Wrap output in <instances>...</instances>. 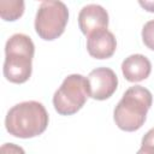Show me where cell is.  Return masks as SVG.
<instances>
[{
	"label": "cell",
	"instance_id": "6da1fadb",
	"mask_svg": "<svg viewBox=\"0 0 154 154\" xmlns=\"http://www.w3.org/2000/svg\"><path fill=\"white\" fill-rule=\"evenodd\" d=\"M49 117L38 101H24L14 105L6 114L5 126L10 135L18 138H32L48 126Z\"/></svg>",
	"mask_w": 154,
	"mask_h": 154
},
{
	"label": "cell",
	"instance_id": "7a4b0ae2",
	"mask_svg": "<svg viewBox=\"0 0 154 154\" xmlns=\"http://www.w3.org/2000/svg\"><path fill=\"white\" fill-rule=\"evenodd\" d=\"M152 102L153 95L147 88L142 85L130 87L114 108L113 118L116 125L120 130L129 132L141 129Z\"/></svg>",
	"mask_w": 154,
	"mask_h": 154
},
{
	"label": "cell",
	"instance_id": "3957f363",
	"mask_svg": "<svg viewBox=\"0 0 154 154\" xmlns=\"http://www.w3.org/2000/svg\"><path fill=\"white\" fill-rule=\"evenodd\" d=\"M34 53L35 45L28 35H12L5 45V78L17 84L26 82L31 76Z\"/></svg>",
	"mask_w": 154,
	"mask_h": 154
},
{
	"label": "cell",
	"instance_id": "277c9868",
	"mask_svg": "<svg viewBox=\"0 0 154 154\" xmlns=\"http://www.w3.org/2000/svg\"><path fill=\"white\" fill-rule=\"evenodd\" d=\"M89 97V87L87 77L73 73L63 81L61 85L53 95L54 109L61 116L77 113Z\"/></svg>",
	"mask_w": 154,
	"mask_h": 154
},
{
	"label": "cell",
	"instance_id": "5b68a950",
	"mask_svg": "<svg viewBox=\"0 0 154 154\" xmlns=\"http://www.w3.org/2000/svg\"><path fill=\"white\" fill-rule=\"evenodd\" d=\"M69 20L67 6L61 1H42L35 17V30L46 41L58 38Z\"/></svg>",
	"mask_w": 154,
	"mask_h": 154
},
{
	"label": "cell",
	"instance_id": "8992f818",
	"mask_svg": "<svg viewBox=\"0 0 154 154\" xmlns=\"http://www.w3.org/2000/svg\"><path fill=\"white\" fill-rule=\"evenodd\" d=\"M87 79L89 97L100 101L111 97L118 87V77L109 67H96L91 70Z\"/></svg>",
	"mask_w": 154,
	"mask_h": 154
},
{
	"label": "cell",
	"instance_id": "52a82bcc",
	"mask_svg": "<svg viewBox=\"0 0 154 154\" xmlns=\"http://www.w3.org/2000/svg\"><path fill=\"white\" fill-rule=\"evenodd\" d=\"M78 25H79L81 31L87 36L96 30L107 29L108 13L102 6H100L97 4L85 5L79 11Z\"/></svg>",
	"mask_w": 154,
	"mask_h": 154
},
{
	"label": "cell",
	"instance_id": "ba28073f",
	"mask_svg": "<svg viewBox=\"0 0 154 154\" xmlns=\"http://www.w3.org/2000/svg\"><path fill=\"white\" fill-rule=\"evenodd\" d=\"M87 49L95 59H107L114 54L117 49V40L107 29L96 30L87 36Z\"/></svg>",
	"mask_w": 154,
	"mask_h": 154
},
{
	"label": "cell",
	"instance_id": "9c48e42d",
	"mask_svg": "<svg viewBox=\"0 0 154 154\" xmlns=\"http://www.w3.org/2000/svg\"><path fill=\"white\" fill-rule=\"evenodd\" d=\"M152 64L143 54H131L122 63V72L129 82H141L150 75Z\"/></svg>",
	"mask_w": 154,
	"mask_h": 154
},
{
	"label": "cell",
	"instance_id": "30bf717a",
	"mask_svg": "<svg viewBox=\"0 0 154 154\" xmlns=\"http://www.w3.org/2000/svg\"><path fill=\"white\" fill-rule=\"evenodd\" d=\"M24 13L23 0H1L0 1V16L4 20L12 22L22 17Z\"/></svg>",
	"mask_w": 154,
	"mask_h": 154
},
{
	"label": "cell",
	"instance_id": "8fae6325",
	"mask_svg": "<svg viewBox=\"0 0 154 154\" xmlns=\"http://www.w3.org/2000/svg\"><path fill=\"white\" fill-rule=\"evenodd\" d=\"M142 40L149 49L154 51V19L144 24L142 29Z\"/></svg>",
	"mask_w": 154,
	"mask_h": 154
},
{
	"label": "cell",
	"instance_id": "7c38bea8",
	"mask_svg": "<svg viewBox=\"0 0 154 154\" xmlns=\"http://www.w3.org/2000/svg\"><path fill=\"white\" fill-rule=\"evenodd\" d=\"M0 154H25L24 149L14 143H4L0 148Z\"/></svg>",
	"mask_w": 154,
	"mask_h": 154
},
{
	"label": "cell",
	"instance_id": "4fadbf2b",
	"mask_svg": "<svg viewBox=\"0 0 154 154\" xmlns=\"http://www.w3.org/2000/svg\"><path fill=\"white\" fill-rule=\"evenodd\" d=\"M141 146L154 147V128L146 132V135H144L143 138H142V143H141Z\"/></svg>",
	"mask_w": 154,
	"mask_h": 154
},
{
	"label": "cell",
	"instance_id": "5bb4252c",
	"mask_svg": "<svg viewBox=\"0 0 154 154\" xmlns=\"http://www.w3.org/2000/svg\"><path fill=\"white\" fill-rule=\"evenodd\" d=\"M138 4L148 12H154V1H140Z\"/></svg>",
	"mask_w": 154,
	"mask_h": 154
},
{
	"label": "cell",
	"instance_id": "9a60e30c",
	"mask_svg": "<svg viewBox=\"0 0 154 154\" xmlns=\"http://www.w3.org/2000/svg\"><path fill=\"white\" fill-rule=\"evenodd\" d=\"M136 154H154V147L148 146H141V148L137 150Z\"/></svg>",
	"mask_w": 154,
	"mask_h": 154
}]
</instances>
